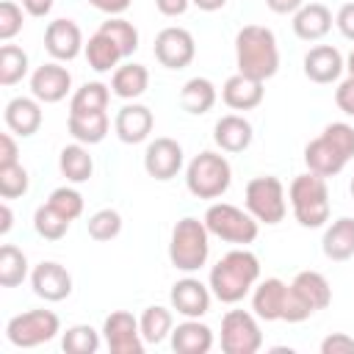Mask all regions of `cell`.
<instances>
[{"instance_id":"obj_41","label":"cell","mask_w":354,"mask_h":354,"mask_svg":"<svg viewBox=\"0 0 354 354\" xmlns=\"http://www.w3.org/2000/svg\"><path fill=\"white\" fill-rule=\"evenodd\" d=\"M28 171L25 166L14 163V166H0V196L3 199H17L22 194H28Z\"/></svg>"},{"instance_id":"obj_4","label":"cell","mask_w":354,"mask_h":354,"mask_svg":"<svg viewBox=\"0 0 354 354\" xmlns=\"http://www.w3.org/2000/svg\"><path fill=\"white\" fill-rule=\"evenodd\" d=\"M288 199L293 207V216L301 227L315 230L324 227L329 221V191H326V177L307 171L299 174L290 188H288Z\"/></svg>"},{"instance_id":"obj_8","label":"cell","mask_w":354,"mask_h":354,"mask_svg":"<svg viewBox=\"0 0 354 354\" xmlns=\"http://www.w3.org/2000/svg\"><path fill=\"white\" fill-rule=\"evenodd\" d=\"M61 332V321L53 310H28L6 324V337L17 348H36L50 343Z\"/></svg>"},{"instance_id":"obj_16","label":"cell","mask_w":354,"mask_h":354,"mask_svg":"<svg viewBox=\"0 0 354 354\" xmlns=\"http://www.w3.org/2000/svg\"><path fill=\"white\" fill-rule=\"evenodd\" d=\"M171 310H177L185 318H202L210 310V285H202L196 277L177 279L171 285Z\"/></svg>"},{"instance_id":"obj_29","label":"cell","mask_w":354,"mask_h":354,"mask_svg":"<svg viewBox=\"0 0 354 354\" xmlns=\"http://www.w3.org/2000/svg\"><path fill=\"white\" fill-rule=\"evenodd\" d=\"M290 288H293L299 296H304V301H307L315 313L324 310V307H329V301H332V288H329L326 277L318 274V271H299V274L293 277Z\"/></svg>"},{"instance_id":"obj_42","label":"cell","mask_w":354,"mask_h":354,"mask_svg":"<svg viewBox=\"0 0 354 354\" xmlns=\"http://www.w3.org/2000/svg\"><path fill=\"white\" fill-rule=\"evenodd\" d=\"M47 205H53V207H55L64 218H69V221H75V218L83 213V196H80V191H75V188H69V185L55 188V191L50 194Z\"/></svg>"},{"instance_id":"obj_9","label":"cell","mask_w":354,"mask_h":354,"mask_svg":"<svg viewBox=\"0 0 354 354\" xmlns=\"http://www.w3.org/2000/svg\"><path fill=\"white\" fill-rule=\"evenodd\" d=\"M263 346L257 315L246 310H230L221 318V351L224 354H254Z\"/></svg>"},{"instance_id":"obj_43","label":"cell","mask_w":354,"mask_h":354,"mask_svg":"<svg viewBox=\"0 0 354 354\" xmlns=\"http://www.w3.org/2000/svg\"><path fill=\"white\" fill-rule=\"evenodd\" d=\"M19 30H22V6H17L14 0H3L0 3V39L11 41Z\"/></svg>"},{"instance_id":"obj_48","label":"cell","mask_w":354,"mask_h":354,"mask_svg":"<svg viewBox=\"0 0 354 354\" xmlns=\"http://www.w3.org/2000/svg\"><path fill=\"white\" fill-rule=\"evenodd\" d=\"M335 25L343 33V39L354 41V3H343L340 11L335 14Z\"/></svg>"},{"instance_id":"obj_11","label":"cell","mask_w":354,"mask_h":354,"mask_svg":"<svg viewBox=\"0 0 354 354\" xmlns=\"http://www.w3.org/2000/svg\"><path fill=\"white\" fill-rule=\"evenodd\" d=\"M196 55V41L185 28H163L155 36V58L166 69H185Z\"/></svg>"},{"instance_id":"obj_24","label":"cell","mask_w":354,"mask_h":354,"mask_svg":"<svg viewBox=\"0 0 354 354\" xmlns=\"http://www.w3.org/2000/svg\"><path fill=\"white\" fill-rule=\"evenodd\" d=\"M252 124L238 113H227L213 127V141L221 152H243L252 144Z\"/></svg>"},{"instance_id":"obj_10","label":"cell","mask_w":354,"mask_h":354,"mask_svg":"<svg viewBox=\"0 0 354 354\" xmlns=\"http://www.w3.org/2000/svg\"><path fill=\"white\" fill-rule=\"evenodd\" d=\"M102 337L111 354H144V337L138 318L127 310H116L102 324Z\"/></svg>"},{"instance_id":"obj_25","label":"cell","mask_w":354,"mask_h":354,"mask_svg":"<svg viewBox=\"0 0 354 354\" xmlns=\"http://www.w3.org/2000/svg\"><path fill=\"white\" fill-rule=\"evenodd\" d=\"M285 293H288V285L282 279H277V277H268L260 285H254V293H252L254 315L263 318V321H282Z\"/></svg>"},{"instance_id":"obj_33","label":"cell","mask_w":354,"mask_h":354,"mask_svg":"<svg viewBox=\"0 0 354 354\" xmlns=\"http://www.w3.org/2000/svg\"><path fill=\"white\" fill-rule=\"evenodd\" d=\"M138 326H141V337L144 343H163L166 337H171V329H174V318H171V310L160 307V304H152L141 313L138 318Z\"/></svg>"},{"instance_id":"obj_19","label":"cell","mask_w":354,"mask_h":354,"mask_svg":"<svg viewBox=\"0 0 354 354\" xmlns=\"http://www.w3.org/2000/svg\"><path fill=\"white\" fill-rule=\"evenodd\" d=\"M263 97H266L263 80H254V77L241 75V72L227 77L224 86H221V100L232 111H252L263 102Z\"/></svg>"},{"instance_id":"obj_3","label":"cell","mask_w":354,"mask_h":354,"mask_svg":"<svg viewBox=\"0 0 354 354\" xmlns=\"http://www.w3.org/2000/svg\"><path fill=\"white\" fill-rule=\"evenodd\" d=\"M210 254V232L205 227V221L185 216L174 224L171 230V241H169V260L177 271H199L207 263Z\"/></svg>"},{"instance_id":"obj_46","label":"cell","mask_w":354,"mask_h":354,"mask_svg":"<svg viewBox=\"0 0 354 354\" xmlns=\"http://www.w3.org/2000/svg\"><path fill=\"white\" fill-rule=\"evenodd\" d=\"M321 354H354V337L335 332L321 340Z\"/></svg>"},{"instance_id":"obj_32","label":"cell","mask_w":354,"mask_h":354,"mask_svg":"<svg viewBox=\"0 0 354 354\" xmlns=\"http://www.w3.org/2000/svg\"><path fill=\"white\" fill-rule=\"evenodd\" d=\"M58 169H61V174H64L69 183H86V180L91 177V171H94V160H91L88 149L77 141V144H69V147L61 149V155H58Z\"/></svg>"},{"instance_id":"obj_5","label":"cell","mask_w":354,"mask_h":354,"mask_svg":"<svg viewBox=\"0 0 354 354\" xmlns=\"http://www.w3.org/2000/svg\"><path fill=\"white\" fill-rule=\"evenodd\" d=\"M230 183H232L230 160L210 149L199 152L185 169V188L196 199H218L221 194H227Z\"/></svg>"},{"instance_id":"obj_50","label":"cell","mask_w":354,"mask_h":354,"mask_svg":"<svg viewBox=\"0 0 354 354\" xmlns=\"http://www.w3.org/2000/svg\"><path fill=\"white\" fill-rule=\"evenodd\" d=\"M97 11H102V14H108V17H119V14H124L127 8H130V3L133 0H88Z\"/></svg>"},{"instance_id":"obj_2","label":"cell","mask_w":354,"mask_h":354,"mask_svg":"<svg viewBox=\"0 0 354 354\" xmlns=\"http://www.w3.org/2000/svg\"><path fill=\"white\" fill-rule=\"evenodd\" d=\"M235 64L241 75L254 80H268L279 69V47L274 30L266 25H246L235 36Z\"/></svg>"},{"instance_id":"obj_12","label":"cell","mask_w":354,"mask_h":354,"mask_svg":"<svg viewBox=\"0 0 354 354\" xmlns=\"http://www.w3.org/2000/svg\"><path fill=\"white\" fill-rule=\"evenodd\" d=\"M72 88V75L66 66H61L58 61L53 64H41L33 75H30V94L44 102V105H53V102H61Z\"/></svg>"},{"instance_id":"obj_13","label":"cell","mask_w":354,"mask_h":354,"mask_svg":"<svg viewBox=\"0 0 354 354\" xmlns=\"http://www.w3.org/2000/svg\"><path fill=\"white\" fill-rule=\"evenodd\" d=\"M144 169L155 180L177 177V171L183 169V147L174 138H166V136L149 141L147 152H144Z\"/></svg>"},{"instance_id":"obj_26","label":"cell","mask_w":354,"mask_h":354,"mask_svg":"<svg viewBox=\"0 0 354 354\" xmlns=\"http://www.w3.org/2000/svg\"><path fill=\"white\" fill-rule=\"evenodd\" d=\"M321 249L329 260L335 263H343L348 257H354V218L343 216L337 221H332L324 232V241H321Z\"/></svg>"},{"instance_id":"obj_39","label":"cell","mask_w":354,"mask_h":354,"mask_svg":"<svg viewBox=\"0 0 354 354\" xmlns=\"http://www.w3.org/2000/svg\"><path fill=\"white\" fill-rule=\"evenodd\" d=\"M33 227H36V235L44 238V241H61L69 230V218H64L53 205H41L36 207L33 213Z\"/></svg>"},{"instance_id":"obj_38","label":"cell","mask_w":354,"mask_h":354,"mask_svg":"<svg viewBox=\"0 0 354 354\" xmlns=\"http://www.w3.org/2000/svg\"><path fill=\"white\" fill-rule=\"evenodd\" d=\"M100 30L113 39V44L122 50L124 58H130V55L138 50V30H136L133 22H127V19H122V17H108V19L100 25Z\"/></svg>"},{"instance_id":"obj_14","label":"cell","mask_w":354,"mask_h":354,"mask_svg":"<svg viewBox=\"0 0 354 354\" xmlns=\"http://www.w3.org/2000/svg\"><path fill=\"white\" fill-rule=\"evenodd\" d=\"M30 288L44 301H64L72 293V274L61 263L44 260L30 271Z\"/></svg>"},{"instance_id":"obj_57","label":"cell","mask_w":354,"mask_h":354,"mask_svg":"<svg viewBox=\"0 0 354 354\" xmlns=\"http://www.w3.org/2000/svg\"><path fill=\"white\" fill-rule=\"evenodd\" d=\"M348 191H351V196H354V177H351V185H348Z\"/></svg>"},{"instance_id":"obj_45","label":"cell","mask_w":354,"mask_h":354,"mask_svg":"<svg viewBox=\"0 0 354 354\" xmlns=\"http://www.w3.org/2000/svg\"><path fill=\"white\" fill-rule=\"evenodd\" d=\"M313 313H315V310L304 301V296H299V293L288 285L285 304H282V321H288V324H301V321H307Z\"/></svg>"},{"instance_id":"obj_52","label":"cell","mask_w":354,"mask_h":354,"mask_svg":"<svg viewBox=\"0 0 354 354\" xmlns=\"http://www.w3.org/2000/svg\"><path fill=\"white\" fill-rule=\"evenodd\" d=\"M266 6L274 14H296L304 6V0H266Z\"/></svg>"},{"instance_id":"obj_49","label":"cell","mask_w":354,"mask_h":354,"mask_svg":"<svg viewBox=\"0 0 354 354\" xmlns=\"http://www.w3.org/2000/svg\"><path fill=\"white\" fill-rule=\"evenodd\" d=\"M19 163V149L11 133H0V166H14Z\"/></svg>"},{"instance_id":"obj_56","label":"cell","mask_w":354,"mask_h":354,"mask_svg":"<svg viewBox=\"0 0 354 354\" xmlns=\"http://www.w3.org/2000/svg\"><path fill=\"white\" fill-rule=\"evenodd\" d=\"M346 69H348V75L354 77V50L348 53V58H346Z\"/></svg>"},{"instance_id":"obj_21","label":"cell","mask_w":354,"mask_h":354,"mask_svg":"<svg viewBox=\"0 0 354 354\" xmlns=\"http://www.w3.org/2000/svg\"><path fill=\"white\" fill-rule=\"evenodd\" d=\"M304 163L310 171L321 174V177H335L343 171V166L348 163V158L324 136L313 138L307 147H304Z\"/></svg>"},{"instance_id":"obj_53","label":"cell","mask_w":354,"mask_h":354,"mask_svg":"<svg viewBox=\"0 0 354 354\" xmlns=\"http://www.w3.org/2000/svg\"><path fill=\"white\" fill-rule=\"evenodd\" d=\"M22 8L30 17H47L53 11V0H22Z\"/></svg>"},{"instance_id":"obj_51","label":"cell","mask_w":354,"mask_h":354,"mask_svg":"<svg viewBox=\"0 0 354 354\" xmlns=\"http://www.w3.org/2000/svg\"><path fill=\"white\" fill-rule=\"evenodd\" d=\"M188 6H191V0H155V8L163 17H180L188 11Z\"/></svg>"},{"instance_id":"obj_44","label":"cell","mask_w":354,"mask_h":354,"mask_svg":"<svg viewBox=\"0 0 354 354\" xmlns=\"http://www.w3.org/2000/svg\"><path fill=\"white\" fill-rule=\"evenodd\" d=\"M321 136L329 138V141H332L348 160L354 158V127H351V124H346V122H332V124L324 127Z\"/></svg>"},{"instance_id":"obj_27","label":"cell","mask_w":354,"mask_h":354,"mask_svg":"<svg viewBox=\"0 0 354 354\" xmlns=\"http://www.w3.org/2000/svg\"><path fill=\"white\" fill-rule=\"evenodd\" d=\"M147 86H149V72H147V66H141V64H122V66H116L113 69V77H111V88H113V94L119 97V100H136V97H141L144 91H147Z\"/></svg>"},{"instance_id":"obj_30","label":"cell","mask_w":354,"mask_h":354,"mask_svg":"<svg viewBox=\"0 0 354 354\" xmlns=\"http://www.w3.org/2000/svg\"><path fill=\"white\" fill-rule=\"evenodd\" d=\"M66 127H69V133H72L75 141L91 147V144H100L108 136L111 122H108V113L105 111H100V113H69Z\"/></svg>"},{"instance_id":"obj_37","label":"cell","mask_w":354,"mask_h":354,"mask_svg":"<svg viewBox=\"0 0 354 354\" xmlns=\"http://www.w3.org/2000/svg\"><path fill=\"white\" fill-rule=\"evenodd\" d=\"M61 348L66 354H97L100 348V332L88 324H75L64 332L61 337Z\"/></svg>"},{"instance_id":"obj_15","label":"cell","mask_w":354,"mask_h":354,"mask_svg":"<svg viewBox=\"0 0 354 354\" xmlns=\"http://www.w3.org/2000/svg\"><path fill=\"white\" fill-rule=\"evenodd\" d=\"M83 33L77 28V22L72 19H53L44 30V50L55 58V61H72L80 55L83 50Z\"/></svg>"},{"instance_id":"obj_47","label":"cell","mask_w":354,"mask_h":354,"mask_svg":"<svg viewBox=\"0 0 354 354\" xmlns=\"http://www.w3.org/2000/svg\"><path fill=\"white\" fill-rule=\"evenodd\" d=\"M335 102H337V108H340L346 116H354V77H351V75L337 86Z\"/></svg>"},{"instance_id":"obj_20","label":"cell","mask_w":354,"mask_h":354,"mask_svg":"<svg viewBox=\"0 0 354 354\" xmlns=\"http://www.w3.org/2000/svg\"><path fill=\"white\" fill-rule=\"evenodd\" d=\"M3 119L14 136L28 138V136L39 133V127H41V102L36 97H14L6 105Z\"/></svg>"},{"instance_id":"obj_22","label":"cell","mask_w":354,"mask_h":354,"mask_svg":"<svg viewBox=\"0 0 354 354\" xmlns=\"http://www.w3.org/2000/svg\"><path fill=\"white\" fill-rule=\"evenodd\" d=\"M171 348L177 354H207L213 348V329L199 318H188L171 329Z\"/></svg>"},{"instance_id":"obj_1","label":"cell","mask_w":354,"mask_h":354,"mask_svg":"<svg viewBox=\"0 0 354 354\" xmlns=\"http://www.w3.org/2000/svg\"><path fill=\"white\" fill-rule=\"evenodd\" d=\"M260 279V260L249 249L227 252L210 268V293L224 304H238Z\"/></svg>"},{"instance_id":"obj_18","label":"cell","mask_w":354,"mask_h":354,"mask_svg":"<svg viewBox=\"0 0 354 354\" xmlns=\"http://www.w3.org/2000/svg\"><path fill=\"white\" fill-rule=\"evenodd\" d=\"M343 69H346V58L332 44H318L304 55V75L313 83H321V86L335 83L343 75Z\"/></svg>"},{"instance_id":"obj_7","label":"cell","mask_w":354,"mask_h":354,"mask_svg":"<svg viewBox=\"0 0 354 354\" xmlns=\"http://www.w3.org/2000/svg\"><path fill=\"white\" fill-rule=\"evenodd\" d=\"M246 210L263 221V224H279L288 213V202H285V185L279 183V177L274 174H263V177H252L246 183Z\"/></svg>"},{"instance_id":"obj_17","label":"cell","mask_w":354,"mask_h":354,"mask_svg":"<svg viewBox=\"0 0 354 354\" xmlns=\"http://www.w3.org/2000/svg\"><path fill=\"white\" fill-rule=\"evenodd\" d=\"M155 127V116L147 105H138V102H127L119 108L116 119H113V130L119 136V141L124 144H141L149 138Z\"/></svg>"},{"instance_id":"obj_31","label":"cell","mask_w":354,"mask_h":354,"mask_svg":"<svg viewBox=\"0 0 354 354\" xmlns=\"http://www.w3.org/2000/svg\"><path fill=\"white\" fill-rule=\"evenodd\" d=\"M83 50H86V61H88V66H91L94 72H111V69H116V64L124 58L122 50L113 44V39L105 36L102 30H97L94 36H88V41H86Z\"/></svg>"},{"instance_id":"obj_28","label":"cell","mask_w":354,"mask_h":354,"mask_svg":"<svg viewBox=\"0 0 354 354\" xmlns=\"http://www.w3.org/2000/svg\"><path fill=\"white\" fill-rule=\"evenodd\" d=\"M216 100H218V91L207 77H191L180 88V105H183V111H188L194 116L207 113L216 105Z\"/></svg>"},{"instance_id":"obj_55","label":"cell","mask_w":354,"mask_h":354,"mask_svg":"<svg viewBox=\"0 0 354 354\" xmlns=\"http://www.w3.org/2000/svg\"><path fill=\"white\" fill-rule=\"evenodd\" d=\"M199 11H218V8H224L227 6V0H191Z\"/></svg>"},{"instance_id":"obj_54","label":"cell","mask_w":354,"mask_h":354,"mask_svg":"<svg viewBox=\"0 0 354 354\" xmlns=\"http://www.w3.org/2000/svg\"><path fill=\"white\" fill-rule=\"evenodd\" d=\"M11 224H14V213H11V207L3 202V205H0V235H6V232L11 230Z\"/></svg>"},{"instance_id":"obj_36","label":"cell","mask_w":354,"mask_h":354,"mask_svg":"<svg viewBox=\"0 0 354 354\" xmlns=\"http://www.w3.org/2000/svg\"><path fill=\"white\" fill-rule=\"evenodd\" d=\"M28 75V55L17 44L0 47V86H14Z\"/></svg>"},{"instance_id":"obj_34","label":"cell","mask_w":354,"mask_h":354,"mask_svg":"<svg viewBox=\"0 0 354 354\" xmlns=\"http://www.w3.org/2000/svg\"><path fill=\"white\" fill-rule=\"evenodd\" d=\"M108 100H111V91H108L105 83H100V80L83 83V86L72 94L69 113H100V111L108 108Z\"/></svg>"},{"instance_id":"obj_6","label":"cell","mask_w":354,"mask_h":354,"mask_svg":"<svg viewBox=\"0 0 354 354\" xmlns=\"http://www.w3.org/2000/svg\"><path fill=\"white\" fill-rule=\"evenodd\" d=\"M205 227L210 235L227 241V243H252L257 238V218L249 213V210H241L235 205H227V202H216L205 210Z\"/></svg>"},{"instance_id":"obj_35","label":"cell","mask_w":354,"mask_h":354,"mask_svg":"<svg viewBox=\"0 0 354 354\" xmlns=\"http://www.w3.org/2000/svg\"><path fill=\"white\" fill-rule=\"evenodd\" d=\"M28 277V257L22 249L14 243H6L0 249V285L3 288H17Z\"/></svg>"},{"instance_id":"obj_40","label":"cell","mask_w":354,"mask_h":354,"mask_svg":"<svg viewBox=\"0 0 354 354\" xmlns=\"http://www.w3.org/2000/svg\"><path fill=\"white\" fill-rule=\"evenodd\" d=\"M86 227H88V235L94 241H113L122 232V216L111 207H102L86 221Z\"/></svg>"},{"instance_id":"obj_23","label":"cell","mask_w":354,"mask_h":354,"mask_svg":"<svg viewBox=\"0 0 354 354\" xmlns=\"http://www.w3.org/2000/svg\"><path fill=\"white\" fill-rule=\"evenodd\" d=\"M332 30V11L324 3H304L293 14V33L301 41H318Z\"/></svg>"}]
</instances>
